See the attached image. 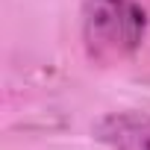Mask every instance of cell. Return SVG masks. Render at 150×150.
<instances>
[{
    "mask_svg": "<svg viewBox=\"0 0 150 150\" xmlns=\"http://www.w3.org/2000/svg\"><path fill=\"white\" fill-rule=\"evenodd\" d=\"M147 33V12L135 0H88L83 9V44L86 53L112 65L132 56Z\"/></svg>",
    "mask_w": 150,
    "mask_h": 150,
    "instance_id": "6da1fadb",
    "label": "cell"
},
{
    "mask_svg": "<svg viewBox=\"0 0 150 150\" xmlns=\"http://www.w3.org/2000/svg\"><path fill=\"white\" fill-rule=\"evenodd\" d=\"M94 138L112 150H150V115L147 112H112L97 121Z\"/></svg>",
    "mask_w": 150,
    "mask_h": 150,
    "instance_id": "7a4b0ae2",
    "label": "cell"
}]
</instances>
